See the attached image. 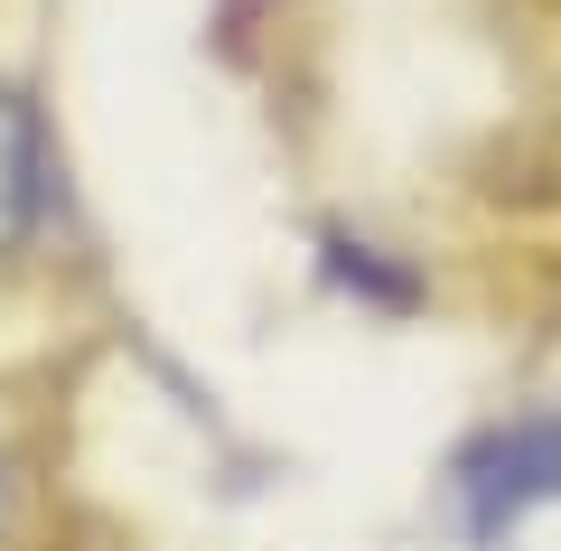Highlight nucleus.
Here are the masks:
<instances>
[{
    "mask_svg": "<svg viewBox=\"0 0 561 551\" xmlns=\"http://www.w3.org/2000/svg\"><path fill=\"white\" fill-rule=\"evenodd\" d=\"M328 280H337L346 299H365V309H383V318H402L421 299V280L393 272V262H383L375 243H356V234H328Z\"/></svg>",
    "mask_w": 561,
    "mask_h": 551,
    "instance_id": "7ed1b4c3",
    "label": "nucleus"
},
{
    "mask_svg": "<svg viewBox=\"0 0 561 551\" xmlns=\"http://www.w3.org/2000/svg\"><path fill=\"white\" fill-rule=\"evenodd\" d=\"M57 225V140L28 84L0 76V262H20Z\"/></svg>",
    "mask_w": 561,
    "mask_h": 551,
    "instance_id": "f03ea898",
    "label": "nucleus"
},
{
    "mask_svg": "<svg viewBox=\"0 0 561 551\" xmlns=\"http://www.w3.org/2000/svg\"><path fill=\"white\" fill-rule=\"evenodd\" d=\"M10 514H20V468H10V449H0V542H10Z\"/></svg>",
    "mask_w": 561,
    "mask_h": 551,
    "instance_id": "20e7f679",
    "label": "nucleus"
},
{
    "mask_svg": "<svg viewBox=\"0 0 561 551\" xmlns=\"http://www.w3.org/2000/svg\"><path fill=\"white\" fill-rule=\"evenodd\" d=\"M449 505H459V532L478 551L515 542L542 505H561V412L486 421V431L449 458Z\"/></svg>",
    "mask_w": 561,
    "mask_h": 551,
    "instance_id": "f257e3e1",
    "label": "nucleus"
}]
</instances>
